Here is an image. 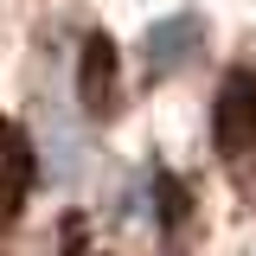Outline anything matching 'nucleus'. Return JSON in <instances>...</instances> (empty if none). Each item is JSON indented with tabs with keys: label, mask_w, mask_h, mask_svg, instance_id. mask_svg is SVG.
Segmentation results:
<instances>
[{
	"label": "nucleus",
	"mask_w": 256,
	"mask_h": 256,
	"mask_svg": "<svg viewBox=\"0 0 256 256\" xmlns=\"http://www.w3.org/2000/svg\"><path fill=\"white\" fill-rule=\"evenodd\" d=\"M212 134H218V154H250L256 148V70L250 64L218 84V122H212Z\"/></svg>",
	"instance_id": "nucleus-1"
},
{
	"label": "nucleus",
	"mask_w": 256,
	"mask_h": 256,
	"mask_svg": "<svg viewBox=\"0 0 256 256\" xmlns=\"http://www.w3.org/2000/svg\"><path fill=\"white\" fill-rule=\"evenodd\" d=\"M198 45H205L198 13H173V20L148 26V64H154V70H180V64H192Z\"/></svg>",
	"instance_id": "nucleus-2"
},
{
	"label": "nucleus",
	"mask_w": 256,
	"mask_h": 256,
	"mask_svg": "<svg viewBox=\"0 0 256 256\" xmlns=\"http://www.w3.org/2000/svg\"><path fill=\"white\" fill-rule=\"evenodd\" d=\"M26 180H32V154H26V141H20V128H13V122H0V224L20 212Z\"/></svg>",
	"instance_id": "nucleus-3"
},
{
	"label": "nucleus",
	"mask_w": 256,
	"mask_h": 256,
	"mask_svg": "<svg viewBox=\"0 0 256 256\" xmlns=\"http://www.w3.org/2000/svg\"><path fill=\"white\" fill-rule=\"evenodd\" d=\"M109 90H116V45L109 38H90L84 45V109L102 116L109 109Z\"/></svg>",
	"instance_id": "nucleus-4"
}]
</instances>
